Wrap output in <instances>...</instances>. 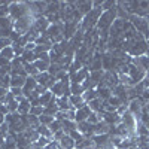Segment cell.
Returning <instances> with one entry per match:
<instances>
[{"mask_svg": "<svg viewBox=\"0 0 149 149\" xmlns=\"http://www.w3.org/2000/svg\"><path fill=\"white\" fill-rule=\"evenodd\" d=\"M12 49H14V52H15V57H22V54H24L22 46H19L18 43H12Z\"/></svg>", "mask_w": 149, "mask_h": 149, "instance_id": "1f68e13d", "label": "cell"}, {"mask_svg": "<svg viewBox=\"0 0 149 149\" xmlns=\"http://www.w3.org/2000/svg\"><path fill=\"white\" fill-rule=\"evenodd\" d=\"M76 9L81 12L82 17H85L93 10V2H82V0H79V2H76Z\"/></svg>", "mask_w": 149, "mask_h": 149, "instance_id": "30bf717a", "label": "cell"}, {"mask_svg": "<svg viewBox=\"0 0 149 149\" xmlns=\"http://www.w3.org/2000/svg\"><path fill=\"white\" fill-rule=\"evenodd\" d=\"M90 113H91V110H90V107L88 106H84L82 109H78L76 110V116H74V122H84V121H86L88 119V116H90Z\"/></svg>", "mask_w": 149, "mask_h": 149, "instance_id": "9c48e42d", "label": "cell"}, {"mask_svg": "<svg viewBox=\"0 0 149 149\" xmlns=\"http://www.w3.org/2000/svg\"><path fill=\"white\" fill-rule=\"evenodd\" d=\"M86 121H88V122L91 124V125H95L97 122H100V119H98V115L95 113V112H91L90 116H88V119H86Z\"/></svg>", "mask_w": 149, "mask_h": 149, "instance_id": "d6a6232c", "label": "cell"}, {"mask_svg": "<svg viewBox=\"0 0 149 149\" xmlns=\"http://www.w3.org/2000/svg\"><path fill=\"white\" fill-rule=\"evenodd\" d=\"M9 125L5 122V124H2V125H0V136H2V137H6V136L9 134Z\"/></svg>", "mask_w": 149, "mask_h": 149, "instance_id": "e575fe53", "label": "cell"}, {"mask_svg": "<svg viewBox=\"0 0 149 149\" xmlns=\"http://www.w3.org/2000/svg\"><path fill=\"white\" fill-rule=\"evenodd\" d=\"M66 136V133L63 131V130H60V131H57V133H54L52 134V140H57V142H60L61 139H63Z\"/></svg>", "mask_w": 149, "mask_h": 149, "instance_id": "d590c367", "label": "cell"}, {"mask_svg": "<svg viewBox=\"0 0 149 149\" xmlns=\"http://www.w3.org/2000/svg\"><path fill=\"white\" fill-rule=\"evenodd\" d=\"M8 93H9V90L3 88V86H0V100H2V98H5Z\"/></svg>", "mask_w": 149, "mask_h": 149, "instance_id": "ab89813d", "label": "cell"}, {"mask_svg": "<svg viewBox=\"0 0 149 149\" xmlns=\"http://www.w3.org/2000/svg\"><path fill=\"white\" fill-rule=\"evenodd\" d=\"M12 31H14V21L9 17L0 18V37H9Z\"/></svg>", "mask_w": 149, "mask_h": 149, "instance_id": "277c9868", "label": "cell"}, {"mask_svg": "<svg viewBox=\"0 0 149 149\" xmlns=\"http://www.w3.org/2000/svg\"><path fill=\"white\" fill-rule=\"evenodd\" d=\"M5 113H3V112H0V125H2V124H5Z\"/></svg>", "mask_w": 149, "mask_h": 149, "instance_id": "b9f144b4", "label": "cell"}, {"mask_svg": "<svg viewBox=\"0 0 149 149\" xmlns=\"http://www.w3.org/2000/svg\"><path fill=\"white\" fill-rule=\"evenodd\" d=\"M21 36H22L21 33H18V31H15V30H14V31L10 33L9 39H10V42H12V43H17V42H18V40L21 39Z\"/></svg>", "mask_w": 149, "mask_h": 149, "instance_id": "836d02e7", "label": "cell"}, {"mask_svg": "<svg viewBox=\"0 0 149 149\" xmlns=\"http://www.w3.org/2000/svg\"><path fill=\"white\" fill-rule=\"evenodd\" d=\"M57 106H58V110H61V112H67V110L72 109L70 102H69V97H66V95L57 97Z\"/></svg>", "mask_w": 149, "mask_h": 149, "instance_id": "5bb4252c", "label": "cell"}, {"mask_svg": "<svg viewBox=\"0 0 149 149\" xmlns=\"http://www.w3.org/2000/svg\"><path fill=\"white\" fill-rule=\"evenodd\" d=\"M48 127H49V130H51V133L54 134V133H57V131H60V130H63V122L54 119V121L48 125Z\"/></svg>", "mask_w": 149, "mask_h": 149, "instance_id": "484cf974", "label": "cell"}, {"mask_svg": "<svg viewBox=\"0 0 149 149\" xmlns=\"http://www.w3.org/2000/svg\"><path fill=\"white\" fill-rule=\"evenodd\" d=\"M9 91L12 93V95H14L15 98L19 97V95H24L22 94V88H14V86H12V88H9Z\"/></svg>", "mask_w": 149, "mask_h": 149, "instance_id": "74e56055", "label": "cell"}, {"mask_svg": "<svg viewBox=\"0 0 149 149\" xmlns=\"http://www.w3.org/2000/svg\"><path fill=\"white\" fill-rule=\"evenodd\" d=\"M60 146H61V149H74V140L70 137L69 134H66L63 139H61L60 142Z\"/></svg>", "mask_w": 149, "mask_h": 149, "instance_id": "ac0fdd59", "label": "cell"}, {"mask_svg": "<svg viewBox=\"0 0 149 149\" xmlns=\"http://www.w3.org/2000/svg\"><path fill=\"white\" fill-rule=\"evenodd\" d=\"M70 93H72V95H82L84 93H85V90H84V86H82V84H76V82H70Z\"/></svg>", "mask_w": 149, "mask_h": 149, "instance_id": "44dd1931", "label": "cell"}, {"mask_svg": "<svg viewBox=\"0 0 149 149\" xmlns=\"http://www.w3.org/2000/svg\"><path fill=\"white\" fill-rule=\"evenodd\" d=\"M128 76L133 79L134 84H139V82H142L143 78L146 76V72H145L142 67H137V66H134V64L130 63V66H128Z\"/></svg>", "mask_w": 149, "mask_h": 149, "instance_id": "3957f363", "label": "cell"}, {"mask_svg": "<svg viewBox=\"0 0 149 149\" xmlns=\"http://www.w3.org/2000/svg\"><path fill=\"white\" fill-rule=\"evenodd\" d=\"M148 48H149V40H148Z\"/></svg>", "mask_w": 149, "mask_h": 149, "instance_id": "7bdbcfd3", "label": "cell"}, {"mask_svg": "<svg viewBox=\"0 0 149 149\" xmlns=\"http://www.w3.org/2000/svg\"><path fill=\"white\" fill-rule=\"evenodd\" d=\"M93 143L98 148V149H102L104 146V143H107L110 140V136L109 134H98V136H93Z\"/></svg>", "mask_w": 149, "mask_h": 149, "instance_id": "7c38bea8", "label": "cell"}, {"mask_svg": "<svg viewBox=\"0 0 149 149\" xmlns=\"http://www.w3.org/2000/svg\"><path fill=\"white\" fill-rule=\"evenodd\" d=\"M76 127H78V124L74 122V121H69V119H64L63 121V131L66 134H69L73 130H76Z\"/></svg>", "mask_w": 149, "mask_h": 149, "instance_id": "cb8c5ba5", "label": "cell"}, {"mask_svg": "<svg viewBox=\"0 0 149 149\" xmlns=\"http://www.w3.org/2000/svg\"><path fill=\"white\" fill-rule=\"evenodd\" d=\"M142 98H143V100H146V102L149 103V90H145V93L142 94Z\"/></svg>", "mask_w": 149, "mask_h": 149, "instance_id": "60d3db41", "label": "cell"}, {"mask_svg": "<svg viewBox=\"0 0 149 149\" xmlns=\"http://www.w3.org/2000/svg\"><path fill=\"white\" fill-rule=\"evenodd\" d=\"M30 109H31L30 100L24 98L21 103H18V110H17V113H18V115H30Z\"/></svg>", "mask_w": 149, "mask_h": 149, "instance_id": "9a60e30c", "label": "cell"}, {"mask_svg": "<svg viewBox=\"0 0 149 149\" xmlns=\"http://www.w3.org/2000/svg\"><path fill=\"white\" fill-rule=\"evenodd\" d=\"M27 78L26 76H21V74H14V76H10V88H12V86H14V88H22Z\"/></svg>", "mask_w": 149, "mask_h": 149, "instance_id": "4fadbf2b", "label": "cell"}, {"mask_svg": "<svg viewBox=\"0 0 149 149\" xmlns=\"http://www.w3.org/2000/svg\"><path fill=\"white\" fill-rule=\"evenodd\" d=\"M63 29H64V24L63 22H60V24H51V26H49V29L46 30V34H48L49 39H51V42H52V39H55V37L63 34Z\"/></svg>", "mask_w": 149, "mask_h": 149, "instance_id": "8992f818", "label": "cell"}, {"mask_svg": "<svg viewBox=\"0 0 149 149\" xmlns=\"http://www.w3.org/2000/svg\"><path fill=\"white\" fill-rule=\"evenodd\" d=\"M30 115H34V116H40V115H43V106H31V109H30Z\"/></svg>", "mask_w": 149, "mask_h": 149, "instance_id": "f1b7e54d", "label": "cell"}, {"mask_svg": "<svg viewBox=\"0 0 149 149\" xmlns=\"http://www.w3.org/2000/svg\"><path fill=\"white\" fill-rule=\"evenodd\" d=\"M69 136H70V137L74 140V143L79 142V140H82V139L85 137V136H84L82 133H79L78 130H73V131H70V133H69Z\"/></svg>", "mask_w": 149, "mask_h": 149, "instance_id": "4316f807", "label": "cell"}, {"mask_svg": "<svg viewBox=\"0 0 149 149\" xmlns=\"http://www.w3.org/2000/svg\"><path fill=\"white\" fill-rule=\"evenodd\" d=\"M54 119H55L54 116H48V115H40L39 116V121H40L42 125H49V124H51Z\"/></svg>", "mask_w": 149, "mask_h": 149, "instance_id": "f546056e", "label": "cell"}, {"mask_svg": "<svg viewBox=\"0 0 149 149\" xmlns=\"http://www.w3.org/2000/svg\"><path fill=\"white\" fill-rule=\"evenodd\" d=\"M36 86H37V82H36V78H33V76H29L27 79H26V84H24V86H22V94H24V97L26 98H29V95L36 90Z\"/></svg>", "mask_w": 149, "mask_h": 149, "instance_id": "52a82bcc", "label": "cell"}, {"mask_svg": "<svg viewBox=\"0 0 149 149\" xmlns=\"http://www.w3.org/2000/svg\"><path fill=\"white\" fill-rule=\"evenodd\" d=\"M26 15H30V9L27 2H12L9 5V18L12 21H17Z\"/></svg>", "mask_w": 149, "mask_h": 149, "instance_id": "6da1fadb", "label": "cell"}, {"mask_svg": "<svg viewBox=\"0 0 149 149\" xmlns=\"http://www.w3.org/2000/svg\"><path fill=\"white\" fill-rule=\"evenodd\" d=\"M37 133H39L42 137H48V139H51L52 140V133H51V130H49V127L48 125H40L37 127Z\"/></svg>", "mask_w": 149, "mask_h": 149, "instance_id": "d4e9b609", "label": "cell"}, {"mask_svg": "<svg viewBox=\"0 0 149 149\" xmlns=\"http://www.w3.org/2000/svg\"><path fill=\"white\" fill-rule=\"evenodd\" d=\"M52 98H54V94L48 90L45 94H42V95L39 97V103H40V106H43V107H45V106H48V104H49V102H51Z\"/></svg>", "mask_w": 149, "mask_h": 149, "instance_id": "603a6c76", "label": "cell"}, {"mask_svg": "<svg viewBox=\"0 0 149 149\" xmlns=\"http://www.w3.org/2000/svg\"><path fill=\"white\" fill-rule=\"evenodd\" d=\"M115 8H116V2H110V0H106V2H103V5H102L103 12L112 10V9H115Z\"/></svg>", "mask_w": 149, "mask_h": 149, "instance_id": "83f0119b", "label": "cell"}, {"mask_svg": "<svg viewBox=\"0 0 149 149\" xmlns=\"http://www.w3.org/2000/svg\"><path fill=\"white\" fill-rule=\"evenodd\" d=\"M49 142H51V139H48V137H42V136H40V137H39V140H37L36 143L39 145L40 148H45V146H46Z\"/></svg>", "mask_w": 149, "mask_h": 149, "instance_id": "8d00e7d4", "label": "cell"}, {"mask_svg": "<svg viewBox=\"0 0 149 149\" xmlns=\"http://www.w3.org/2000/svg\"><path fill=\"white\" fill-rule=\"evenodd\" d=\"M142 84H143V86H145V90H149V73H146V76L143 78Z\"/></svg>", "mask_w": 149, "mask_h": 149, "instance_id": "f35d334b", "label": "cell"}, {"mask_svg": "<svg viewBox=\"0 0 149 149\" xmlns=\"http://www.w3.org/2000/svg\"><path fill=\"white\" fill-rule=\"evenodd\" d=\"M86 106L90 107L91 112H95V113H100V112H104L103 110V100L100 98H95V100H91L90 103H86Z\"/></svg>", "mask_w": 149, "mask_h": 149, "instance_id": "2e32d148", "label": "cell"}, {"mask_svg": "<svg viewBox=\"0 0 149 149\" xmlns=\"http://www.w3.org/2000/svg\"><path fill=\"white\" fill-rule=\"evenodd\" d=\"M82 97H84L85 103H90L91 100H95V98H98V93H97V90H86V91L82 94Z\"/></svg>", "mask_w": 149, "mask_h": 149, "instance_id": "7402d4cb", "label": "cell"}, {"mask_svg": "<svg viewBox=\"0 0 149 149\" xmlns=\"http://www.w3.org/2000/svg\"><path fill=\"white\" fill-rule=\"evenodd\" d=\"M69 102H70V106L73 107V109H82L86 103H85V100H84V97L82 95H70L69 97Z\"/></svg>", "mask_w": 149, "mask_h": 149, "instance_id": "8fae6325", "label": "cell"}, {"mask_svg": "<svg viewBox=\"0 0 149 149\" xmlns=\"http://www.w3.org/2000/svg\"><path fill=\"white\" fill-rule=\"evenodd\" d=\"M112 125H109V124H106L104 121H100L97 122L95 125H93V131H94V136H98V134H109Z\"/></svg>", "mask_w": 149, "mask_h": 149, "instance_id": "ba28073f", "label": "cell"}, {"mask_svg": "<svg viewBox=\"0 0 149 149\" xmlns=\"http://www.w3.org/2000/svg\"><path fill=\"white\" fill-rule=\"evenodd\" d=\"M70 76V82L73 84V82H76V84H82L86 78L90 76V69L88 67H82L81 70H78L76 73H72V74H69Z\"/></svg>", "mask_w": 149, "mask_h": 149, "instance_id": "5b68a950", "label": "cell"}, {"mask_svg": "<svg viewBox=\"0 0 149 149\" xmlns=\"http://www.w3.org/2000/svg\"><path fill=\"white\" fill-rule=\"evenodd\" d=\"M33 64H34V67L37 69V72H39V73H45V72H48L49 66H51V63H48V61H43V60H36Z\"/></svg>", "mask_w": 149, "mask_h": 149, "instance_id": "d6986e66", "label": "cell"}, {"mask_svg": "<svg viewBox=\"0 0 149 149\" xmlns=\"http://www.w3.org/2000/svg\"><path fill=\"white\" fill-rule=\"evenodd\" d=\"M8 46H12V42L9 37H0V51H3Z\"/></svg>", "mask_w": 149, "mask_h": 149, "instance_id": "4dcf8cb0", "label": "cell"}, {"mask_svg": "<svg viewBox=\"0 0 149 149\" xmlns=\"http://www.w3.org/2000/svg\"><path fill=\"white\" fill-rule=\"evenodd\" d=\"M0 58H5L8 61H12L15 58V52H14V49H12V46H8L5 48L3 51H0Z\"/></svg>", "mask_w": 149, "mask_h": 149, "instance_id": "ffe728a7", "label": "cell"}, {"mask_svg": "<svg viewBox=\"0 0 149 149\" xmlns=\"http://www.w3.org/2000/svg\"><path fill=\"white\" fill-rule=\"evenodd\" d=\"M97 93H98V98L103 100V102H107L109 98L112 97V90L107 88V86H98Z\"/></svg>", "mask_w": 149, "mask_h": 149, "instance_id": "e0dca14e", "label": "cell"}, {"mask_svg": "<svg viewBox=\"0 0 149 149\" xmlns=\"http://www.w3.org/2000/svg\"><path fill=\"white\" fill-rule=\"evenodd\" d=\"M134 30L140 33L146 40H149V26H148V19L146 18H142V17H137V15H130V19H128Z\"/></svg>", "mask_w": 149, "mask_h": 149, "instance_id": "7a4b0ae2", "label": "cell"}]
</instances>
